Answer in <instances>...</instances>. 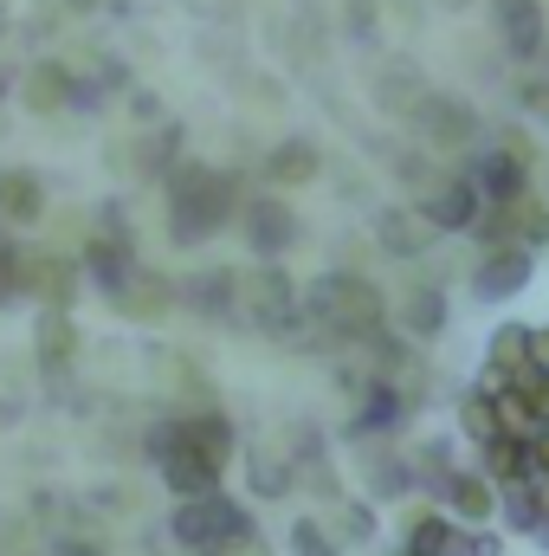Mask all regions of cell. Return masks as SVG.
Listing matches in <instances>:
<instances>
[{
    "mask_svg": "<svg viewBox=\"0 0 549 556\" xmlns=\"http://www.w3.org/2000/svg\"><path fill=\"white\" fill-rule=\"evenodd\" d=\"M446 544H452V525L426 511V518H413L408 525V551L401 556H446Z\"/></svg>",
    "mask_w": 549,
    "mask_h": 556,
    "instance_id": "cell-21",
    "label": "cell"
},
{
    "mask_svg": "<svg viewBox=\"0 0 549 556\" xmlns=\"http://www.w3.org/2000/svg\"><path fill=\"white\" fill-rule=\"evenodd\" d=\"M181 440H188V446H194V453H201V459H207L214 472H220V466H227V453H233V427H227L220 415H194V420H181Z\"/></svg>",
    "mask_w": 549,
    "mask_h": 556,
    "instance_id": "cell-11",
    "label": "cell"
},
{
    "mask_svg": "<svg viewBox=\"0 0 549 556\" xmlns=\"http://www.w3.org/2000/svg\"><path fill=\"white\" fill-rule=\"evenodd\" d=\"M188 551H246V538H253V518L233 505V498H220V492H207V498H188L181 511H175V525H168Z\"/></svg>",
    "mask_w": 549,
    "mask_h": 556,
    "instance_id": "cell-3",
    "label": "cell"
},
{
    "mask_svg": "<svg viewBox=\"0 0 549 556\" xmlns=\"http://www.w3.org/2000/svg\"><path fill=\"white\" fill-rule=\"evenodd\" d=\"M253 479H259V492H266V498L291 492V485H284V466H266V459H253Z\"/></svg>",
    "mask_w": 549,
    "mask_h": 556,
    "instance_id": "cell-29",
    "label": "cell"
},
{
    "mask_svg": "<svg viewBox=\"0 0 549 556\" xmlns=\"http://www.w3.org/2000/svg\"><path fill=\"white\" fill-rule=\"evenodd\" d=\"M375 240H382L395 260H413V253H420V240H426V220H413V214H401V207H388V214H382V227H375Z\"/></svg>",
    "mask_w": 549,
    "mask_h": 556,
    "instance_id": "cell-18",
    "label": "cell"
},
{
    "mask_svg": "<svg viewBox=\"0 0 549 556\" xmlns=\"http://www.w3.org/2000/svg\"><path fill=\"white\" fill-rule=\"evenodd\" d=\"M446 556H505V544H498L491 531H452Z\"/></svg>",
    "mask_w": 549,
    "mask_h": 556,
    "instance_id": "cell-25",
    "label": "cell"
},
{
    "mask_svg": "<svg viewBox=\"0 0 549 556\" xmlns=\"http://www.w3.org/2000/svg\"><path fill=\"white\" fill-rule=\"evenodd\" d=\"M459 427H465L478 446L505 433V427H498V408H491V395H465V408H459Z\"/></svg>",
    "mask_w": 549,
    "mask_h": 556,
    "instance_id": "cell-22",
    "label": "cell"
},
{
    "mask_svg": "<svg viewBox=\"0 0 549 556\" xmlns=\"http://www.w3.org/2000/svg\"><path fill=\"white\" fill-rule=\"evenodd\" d=\"M382 420H395V395H388V389H375L369 408H362V427H382Z\"/></svg>",
    "mask_w": 549,
    "mask_h": 556,
    "instance_id": "cell-28",
    "label": "cell"
},
{
    "mask_svg": "<svg viewBox=\"0 0 549 556\" xmlns=\"http://www.w3.org/2000/svg\"><path fill=\"white\" fill-rule=\"evenodd\" d=\"M72 7H91V0H72Z\"/></svg>",
    "mask_w": 549,
    "mask_h": 556,
    "instance_id": "cell-33",
    "label": "cell"
},
{
    "mask_svg": "<svg viewBox=\"0 0 549 556\" xmlns=\"http://www.w3.org/2000/svg\"><path fill=\"white\" fill-rule=\"evenodd\" d=\"M227 207H233V181H227V175L175 168V181H168V214H175V240H181V247L207 240V233L227 220Z\"/></svg>",
    "mask_w": 549,
    "mask_h": 556,
    "instance_id": "cell-1",
    "label": "cell"
},
{
    "mask_svg": "<svg viewBox=\"0 0 549 556\" xmlns=\"http://www.w3.org/2000/svg\"><path fill=\"white\" fill-rule=\"evenodd\" d=\"M439 492H446V505H452L459 518H472V525H485V518L498 511V492H491L485 479H472V472H452Z\"/></svg>",
    "mask_w": 549,
    "mask_h": 556,
    "instance_id": "cell-12",
    "label": "cell"
},
{
    "mask_svg": "<svg viewBox=\"0 0 549 556\" xmlns=\"http://www.w3.org/2000/svg\"><path fill=\"white\" fill-rule=\"evenodd\" d=\"M485 472L491 479H531V446L524 440H511V433H498V440H485Z\"/></svg>",
    "mask_w": 549,
    "mask_h": 556,
    "instance_id": "cell-16",
    "label": "cell"
},
{
    "mask_svg": "<svg viewBox=\"0 0 549 556\" xmlns=\"http://www.w3.org/2000/svg\"><path fill=\"white\" fill-rule=\"evenodd\" d=\"M304 304H310V317H323L330 330H343V337H369L375 324H382V298H375V285L356 273H323L310 291H304Z\"/></svg>",
    "mask_w": 549,
    "mask_h": 556,
    "instance_id": "cell-2",
    "label": "cell"
},
{
    "mask_svg": "<svg viewBox=\"0 0 549 556\" xmlns=\"http://www.w3.org/2000/svg\"><path fill=\"white\" fill-rule=\"evenodd\" d=\"M505 227H511V233H518V247L531 253V247H544V240H549V207L524 194V201H511V207H505Z\"/></svg>",
    "mask_w": 549,
    "mask_h": 556,
    "instance_id": "cell-19",
    "label": "cell"
},
{
    "mask_svg": "<svg viewBox=\"0 0 549 556\" xmlns=\"http://www.w3.org/2000/svg\"><path fill=\"white\" fill-rule=\"evenodd\" d=\"M155 459H162V479H168V492L188 505V498H207V492H220V472L181 440V427H162L155 433Z\"/></svg>",
    "mask_w": 549,
    "mask_h": 556,
    "instance_id": "cell-4",
    "label": "cell"
},
{
    "mask_svg": "<svg viewBox=\"0 0 549 556\" xmlns=\"http://www.w3.org/2000/svg\"><path fill=\"white\" fill-rule=\"evenodd\" d=\"M291 551H297V556H336V551H330V538H323L317 525H297V531H291Z\"/></svg>",
    "mask_w": 549,
    "mask_h": 556,
    "instance_id": "cell-27",
    "label": "cell"
},
{
    "mask_svg": "<svg viewBox=\"0 0 549 556\" xmlns=\"http://www.w3.org/2000/svg\"><path fill=\"white\" fill-rule=\"evenodd\" d=\"M246 233H253L259 253H284V247L297 240V220H291L278 201H253V207H246Z\"/></svg>",
    "mask_w": 549,
    "mask_h": 556,
    "instance_id": "cell-10",
    "label": "cell"
},
{
    "mask_svg": "<svg viewBox=\"0 0 549 556\" xmlns=\"http://www.w3.org/2000/svg\"><path fill=\"white\" fill-rule=\"evenodd\" d=\"M498 20H505L511 52H537L544 46V7L537 0H498Z\"/></svg>",
    "mask_w": 549,
    "mask_h": 556,
    "instance_id": "cell-13",
    "label": "cell"
},
{
    "mask_svg": "<svg viewBox=\"0 0 549 556\" xmlns=\"http://www.w3.org/2000/svg\"><path fill=\"white\" fill-rule=\"evenodd\" d=\"M426 227H446V233H459V227H472L478 220V194H472V181L459 175L452 188H439L433 201H426V214H420Z\"/></svg>",
    "mask_w": 549,
    "mask_h": 556,
    "instance_id": "cell-9",
    "label": "cell"
},
{
    "mask_svg": "<svg viewBox=\"0 0 549 556\" xmlns=\"http://www.w3.org/2000/svg\"><path fill=\"white\" fill-rule=\"evenodd\" d=\"M413 124H420V137L439 142V149H459V142L478 137V111L459 104V98H420L413 104Z\"/></svg>",
    "mask_w": 549,
    "mask_h": 556,
    "instance_id": "cell-5",
    "label": "cell"
},
{
    "mask_svg": "<svg viewBox=\"0 0 549 556\" xmlns=\"http://www.w3.org/2000/svg\"><path fill=\"white\" fill-rule=\"evenodd\" d=\"M65 556H91V551H65Z\"/></svg>",
    "mask_w": 549,
    "mask_h": 556,
    "instance_id": "cell-32",
    "label": "cell"
},
{
    "mask_svg": "<svg viewBox=\"0 0 549 556\" xmlns=\"http://www.w3.org/2000/svg\"><path fill=\"white\" fill-rule=\"evenodd\" d=\"M266 175H272L278 188L310 181V175H317V142H278L272 155H266Z\"/></svg>",
    "mask_w": 549,
    "mask_h": 556,
    "instance_id": "cell-14",
    "label": "cell"
},
{
    "mask_svg": "<svg viewBox=\"0 0 549 556\" xmlns=\"http://www.w3.org/2000/svg\"><path fill=\"white\" fill-rule=\"evenodd\" d=\"M72 350H78L72 317H65V311H46V317H39V363H46V369H65Z\"/></svg>",
    "mask_w": 549,
    "mask_h": 556,
    "instance_id": "cell-15",
    "label": "cell"
},
{
    "mask_svg": "<svg viewBox=\"0 0 549 556\" xmlns=\"http://www.w3.org/2000/svg\"><path fill=\"white\" fill-rule=\"evenodd\" d=\"M439 324H446V298H439L433 285H426V291H413V298H408V330H420V337H433Z\"/></svg>",
    "mask_w": 549,
    "mask_h": 556,
    "instance_id": "cell-23",
    "label": "cell"
},
{
    "mask_svg": "<svg viewBox=\"0 0 549 556\" xmlns=\"http://www.w3.org/2000/svg\"><path fill=\"white\" fill-rule=\"evenodd\" d=\"M26 98H33V104H39V111H52V104H59V98H72V85H65V78H52V72H39V78H33V91H26Z\"/></svg>",
    "mask_w": 549,
    "mask_h": 556,
    "instance_id": "cell-26",
    "label": "cell"
},
{
    "mask_svg": "<svg viewBox=\"0 0 549 556\" xmlns=\"http://www.w3.org/2000/svg\"><path fill=\"white\" fill-rule=\"evenodd\" d=\"M524 104H531L537 117H549V85H524Z\"/></svg>",
    "mask_w": 549,
    "mask_h": 556,
    "instance_id": "cell-31",
    "label": "cell"
},
{
    "mask_svg": "<svg viewBox=\"0 0 549 556\" xmlns=\"http://www.w3.org/2000/svg\"><path fill=\"white\" fill-rule=\"evenodd\" d=\"M188 298H194L201 311H227V304H233V273H194Z\"/></svg>",
    "mask_w": 549,
    "mask_h": 556,
    "instance_id": "cell-24",
    "label": "cell"
},
{
    "mask_svg": "<svg viewBox=\"0 0 549 556\" xmlns=\"http://www.w3.org/2000/svg\"><path fill=\"white\" fill-rule=\"evenodd\" d=\"M253 311L266 317V324H291V285H284V273H259V285H253Z\"/></svg>",
    "mask_w": 549,
    "mask_h": 556,
    "instance_id": "cell-20",
    "label": "cell"
},
{
    "mask_svg": "<svg viewBox=\"0 0 549 556\" xmlns=\"http://www.w3.org/2000/svg\"><path fill=\"white\" fill-rule=\"evenodd\" d=\"M0 214L7 220H39V181L20 168H0Z\"/></svg>",
    "mask_w": 549,
    "mask_h": 556,
    "instance_id": "cell-17",
    "label": "cell"
},
{
    "mask_svg": "<svg viewBox=\"0 0 549 556\" xmlns=\"http://www.w3.org/2000/svg\"><path fill=\"white\" fill-rule=\"evenodd\" d=\"M524 285H531V253H524V247H498V253L478 266V278H472V298H491V304H498V298H518Z\"/></svg>",
    "mask_w": 549,
    "mask_h": 556,
    "instance_id": "cell-7",
    "label": "cell"
},
{
    "mask_svg": "<svg viewBox=\"0 0 549 556\" xmlns=\"http://www.w3.org/2000/svg\"><path fill=\"white\" fill-rule=\"evenodd\" d=\"M531 363H537V330H524V324H498V330H491V350H485L491 382H511V376L531 369Z\"/></svg>",
    "mask_w": 549,
    "mask_h": 556,
    "instance_id": "cell-8",
    "label": "cell"
},
{
    "mask_svg": "<svg viewBox=\"0 0 549 556\" xmlns=\"http://www.w3.org/2000/svg\"><path fill=\"white\" fill-rule=\"evenodd\" d=\"M343 531H349V538H375V511H362V505H356V511L343 518Z\"/></svg>",
    "mask_w": 549,
    "mask_h": 556,
    "instance_id": "cell-30",
    "label": "cell"
},
{
    "mask_svg": "<svg viewBox=\"0 0 549 556\" xmlns=\"http://www.w3.org/2000/svg\"><path fill=\"white\" fill-rule=\"evenodd\" d=\"M472 194H491L498 207H511V201H524V188H531V175H524V155H511V149H491L472 175Z\"/></svg>",
    "mask_w": 549,
    "mask_h": 556,
    "instance_id": "cell-6",
    "label": "cell"
}]
</instances>
